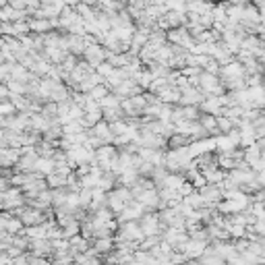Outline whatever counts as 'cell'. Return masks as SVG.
I'll return each mask as SVG.
<instances>
[{
	"mask_svg": "<svg viewBox=\"0 0 265 265\" xmlns=\"http://www.w3.org/2000/svg\"><path fill=\"white\" fill-rule=\"evenodd\" d=\"M137 224H139V228L141 232L145 234V236H153V234H162V224H160V218H158V213H149V211H145L139 220H137Z\"/></svg>",
	"mask_w": 265,
	"mask_h": 265,
	"instance_id": "cell-1",
	"label": "cell"
},
{
	"mask_svg": "<svg viewBox=\"0 0 265 265\" xmlns=\"http://www.w3.org/2000/svg\"><path fill=\"white\" fill-rule=\"evenodd\" d=\"M197 193H199V197L203 201V207L215 209V207H218V203L224 201V195L220 191V186H215V184H205L203 189H199Z\"/></svg>",
	"mask_w": 265,
	"mask_h": 265,
	"instance_id": "cell-2",
	"label": "cell"
},
{
	"mask_svg": "<svg viewBox=\"0 0 265 265\" xmlns=\"http://www.w3.org/2000/svg\"><path fill=\"white\" fill-rule=\"evenodd\" d=\"M83 60L89 64L93 71H95V66L100 64V62H104L106 60V48L104 46H100V44H91V46H85V50H83Z\"/></svg>",
	"mask_w": 265,
	"mask_h": 265,
	"instance_id": "cell-3",
	"label": "cell"
},
{
	"mask_svg": "<svg viewBox=\"0 0 265 265\" xmlns=\"http://www.w3.org/2000/svg\"><path fill=\"white\" fill-rule=\"evenodd\" d=\"M29 249H31L33 257H42V259L50 257V255L54 253L52 242L48 240V238H35V240H29Z\"/></svg>",
	"mask_w": 265,
	"mask_h": 265,
	"instance_id": "cell-4",
	"label": "cell"
},
{
	"mask_svg": "<svg viewBox=\"0 0 265 265\" xmlns=\"http://www.w3.org/2000/svg\"><path fill=\"white\" fill-rule=\"evenodd\" d=\"M27 25H29V33H33V35H44V33L56 31L50 19H31V17H29Z\"/></svg>",
	"mask_w": 265,
	"mask_h": 265,
	"instance_id": "cell-5",
	"label": "cell"
},
{
	"mask_svg": "<svg viewBox=\"0 0 265 265\" xmlns=\"http://www.w3.org/2000/svg\"><path fill=\"white\" fill-rule=\"evenodd\" d=\"M54 160H50V158H37L35 160V164H33V170L31 172H35L37 176H42V178H46L48 174H52L54 172Z\"/></svg>",
	"mask_w": 265,
	"mask_h": 265,
	"instance_id": "cell-6",
	"label": "cell"
},
{
	"mask_svg": "<svg viewBox=\"0 0 265 265\" xmlns=\"http://www.w3.org/2000/svg\"><path fill=\"white\" fill-rule=\"evenodd\" d=\"M197 122L203 126L205 131H207V135L209 137H218L220 133H218V129H215V116H211V114H199V118H197Z\"/></svg>",
	"mask_w": 265,
	"mask_h": 265,
	"instance_id": "cell-7",
	"label": "cell"
},
{
	"mask_svg": "<svg viewBox=\"0 0 265 265\" xmlns=\"http://www.w3.org/2000/svg\"><path fill=\"white\" fill-rule=\"evenodd\" d=\"M112 249H114V238H95V242H93V251L97 255L110 253Z\"/></svg>",
	"mask_w": 265,
	"mask_h": 265,
	"instance_id": "cell-8",
	"label": "cell"
},
{
	"mask_svg": "<svg viewBox=\"0 0 265 265\" xmlns=\"http://www.w3.org/2000/svg\"><path fill=\"white\" fill-rule=\"evenodd\" d=\"M97 104H100V110H106V108H118V106H120V97L114 95V93L110 91L106 97H102V100L97 102Z\"/></svg>",
	"mask_w": 265,
	"mask_h": 265,
	"instance_id": "cell-9",
	"label": "cell"
},
{
	"mask_svg": "<svg viewBox=\"0 0 265 265\" xmlns=\"http://www.w3.org/2000/svg\"><path fill=\"white\" fill-rule=\"evenodd\" d=\"M108 93H110V91H108V87L102 83V85H95L93 89H91L89 93H87V97H89V100H93V102H100L102 97H106Z\"/></svg>",
	"mask_w": 265,
	"mask_h": 265,
	"instance_id": "cell-10",
	"label": "cell"
},
{
	"mask_svg": "<svg viewBox=\"0 0 265 265\" xmlns=\"http://www.w3.org/2000/svg\"><path fill=\"white\" fill-rule=\"evenodd\" d=\"M112 71H114V66H112V64H108L106 60L95 66V75H100L102 79H108V77L112 75Z\"/></svg>",
	"mask_w": 265,
	"mask_h": 265,
	"instance_id": "cell-11",
	"label": "cell"
},
{
	"mask_svg": "<svg viewBox=\"0 0 265 265\" xmlns=\"http://www.w3.org/2000/svg\"><path fill=\"white\" fill-rule=\"evenodd\" d=\"M11 189V178H6V176H0V193H4Z\"/></svg>",
	"mask_w": 265,
	"mask_h": 265,
	"instance_id": "cell-12",
	"label": "cell"
},
{
	"mask_svg": "<svg viewBox=\"0 0 265 265\" xmlns=\"http://www.w3.org/2000/svg\"><path fill=\"white\" fill-rule=\"evenodd\" d=\"M0 35H2V27H0Z\"/></svg>",
	"mask_w": 265,
	"mask_h": 265,
	"instance_id": "cell-13",
	"label": "cell"
}]
</instances>
